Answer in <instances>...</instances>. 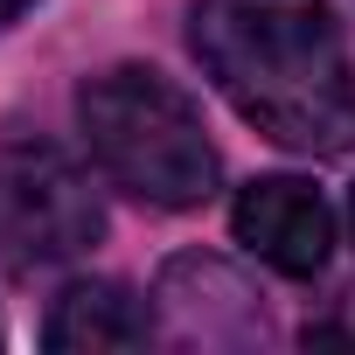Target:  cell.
Returning <instances> with one entry per match:
<instances>
[{
	"label": "cell",
	"instance_id": "1",
	"mask_svg": "<svg viewBox=\"0 0 355 355\" xmlns=\"http://www.w3.org/2000/svg\"><path fill=\"white\" fill-rule=\"evenodd\" d=\"M189 56L272 146L306 160L355 146V56L327 0H189Z\"/></svg>",
	"mask_w": 355,
	"mask_h": 355
},
{
	"label": "cell",
	"instance_id": "2",
	"mask_svg": "<svg viewBox=\"0 0 355 355\" xmlns=\"http://www.w3.org/2000/svg\"><path fill=\"white\" fill-rule=\"evenodd\" d=\"M70 112H77L91 167L112 189H125L132 202L202 209L216 196V174H223L216 139H209L196 98L174 77H160L146 63H112V70L77 84Z\"/></svg>",
	"mask_w": 355,
	"mask_h": 355
},
{
	"label": "cell",
	"instance_id": "3",
	"mask_svg": "<svg viewBox=\"0 0 355 355\" xmlns=\"http://www.w3.org/2000/svg\"><path fill=\"white\" fill-rule=\"evenodd\" d=\"M105 237V202L77 153L49 132L8 125L0 132V272L35 279L77 265Z\"/></svg>",
	"mask_w": 355,
	"mask_h": 355
},
{
	"label": "cell",
	"instance_id": "4",
	"mask_svg": "<svg viewBox=\"0 0 355 355\" xmlns=\"http://www.w3.org/2000/svg\"><path fill=\"white\" fill-rule=\"evenodd\" d=\"M230 237L258 265H272L286 279H313L334 258V209L300 174H258L230 202Z\"/></svg>",
	"mask_w": 355,
	"mask_h": 355
},
{
	"label": "cell",
	"instance_id": "5",
	"mask_svg": "<svg viewBox=\"0 0 355 355\" xmlns=\"http://www.w3.org/2000/svg\"><path fill=\"white\" fill-rule=\"evenodd\" d=\"M153 300H160V320L182 334V341H223V348L265 341V306H258L265 293H258L237 265H223V258H209V251L167 258Z\"/></svg>",
	"mask_w": 355,
	"mask_h": 355
},
{
	"label": "cell",
	"instance_id": "6",
	"mask_svg": "<svg viewBox=\"0 0 355 355\" xmlns=\"http://www.w3.org/2000/svg\"><path fill=\"white\" fill-rule=\"evenodd\" d=\"M153 306L125 279H70L42 313V348L56 355H98V348H146Z\"/></svg>",
	"mask_w": 355,
	"mask_h": 355
},
{
	"label": "cell",
	"instance_id": "7",
	"mask_svg": "<svg viewBox=\"0 0 355 355\" xmlns=\"http://www.w3.org/2000/svg\"><path fill=\"white\" fill-rule=\"evenodd\" d=\"M28 8H42V0H0V28H15Z\"/></svg>",
	"mask_w": 355,
	"mask_h": 355
},
{
	"label": "cell",
	"instance_id": "8",
	"mask_svg": "<svg viewBox=\"0 0 355 355\" xmlns=\"http://www.w3.org/2000/svg\"><path fill=\"white\" fill-rule=\"evenodd\" d=\"M348 237H355V189H348Z\"/></svg>",
	"mask_w": 355,
	"mask_h": 355
}]
</instances>
